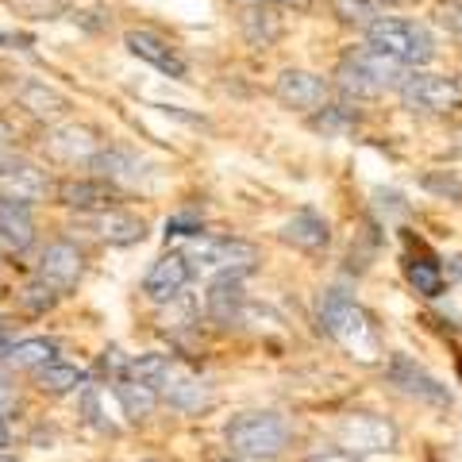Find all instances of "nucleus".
<instances>
[{"label":"nucleus","mask_w":462,"mask_h":462,"mask_svg":"<svg viewBox=\"0 0 462 462\" xmlns=\"http://www.w3.org/2000/svg\"><path fill=\"white\" fill-rule=\"evenodd\" d=\"M224 439L239 462H273L293 443V424L278 412H243L224 428Z\"/></svg>","instance_id":"1"},{"label":"nucleus","mask_w":462,"mask_h":462,"mask_svg":"<svg viewBox=\"0 0 462 462\" xmlns=\"http://www.w3.org/2000/svg\"><path fill=\"white\" fill-rule=\"evenodd\" d=\"M320 328L358 358H378V336H374L370 316L339 289H331L320 300Z\"/></svg>","instance_id":"2"},{"label":"nucleus","mask_w":462,"mask_h":462,"mask_svg":"<svg viewBox=\"0 0 462 462\" xmlns=\"http://www.w3.org/2000/svg\"><path fill=\"white\" fill-rule=\"evenodd\" d=\"M366 39H370V47L397 58L401 66H424L436 58V39H431V32L424 23H412V20L382 16L378 23L366 27Z\"/></svg>","instance_id":"3"},{"label":"nucleus","mask_w":462,"mask_h":462,"mask_svg":"<svg viewBox=\"0 0 462 462\" xmlns=\"http://www.w3.org/2000/svg\"><path fill=\"white\" fill-rule=\"evenodd\" d=\"M185 258H189L193 270L205 273H247L258 266V247L247 239H208L200 236L185 247Z\"/></svg>","instance_id":"4"},{"label":"nucleus","mask_w":462,"mask_h":462,"mask_svg":"<svg viewBox=\"0 0 462 462\" xmlns=\"http://www.w3.org/2000/svg\"><path fill=\"white\" fill-rule=\"evenodd\" d=\"M339 447L346 455H382L397 447V424L374 412H355L339 424Z\"/></svg>","instance_id":"5"},{"label":"nucleus","mask_w":462,"mask_h":462,"mask_svg":"<svg viewBox=\"0 0 462 462\" xmlns=\"http://www.w3.org/2000/svg\"><path fill=\"white\" fill-rule=\"evenodd\" d=\"M401 100L412 112H455L462 105V89L455 78H439V74H409L401 81Z\"/></svg>","instance_id":"6"},{"label":"nucleus","mask_w":462,"mask_h":462,"mask_svg":"<svg viewBox=\"0 0 462 462\" xmlns=\"http://www.w3.org/2000/svg\"><path fill=\"white\" fill-rule=\"evenodd\" d=\"M189 278H193V266H189V258H185V251H170L147 270V278H143V293H147L154 305H170L173 297L185 293Z\"/></svg>","instance_id":"7"},{"label":"nucleus","mask_w":462,"mask_h":462,"mask_svg":"<svg viewBox=\"0 0 462 462\" xmlns=\"http://www.w3.org/2000/svg\"><path fill=\"white\" fill-rule=\"evenodd\" d=\"M93 170H97V178H100V181H108V185H124V189H147V185L154 181L151 166L143 162L139 154L124 151V147H108V151H100V154L93 158Z\"/></svg>","instance_id":"8"},{"label":"nucleus","mask_w":462,"mask_h":462,"mask_svg":"<svg viewBox=\"0 0 462 462\" xmlns=\"http://www.w3.org/2000/svg\"><path fill=\"white\" fill-rule=\"evenodd\" d=\"M389 382H393L401 393H409L416 401H428V404H451V393L439 378H431L424 366H416L409 355H393L389 358Z\"/></svg>","instance_id":"9"},{"label":"nucleus","mask_w":462,"mask_h":462,"mask_svg":"<svg viewBox=\"0 0 462 462\" xmlns=\"http://www.w3.org/2000/svg\"><path fill=\"white\" fill-rule=\"evenodd\" d=\"M273 97H278L285 108L312 112L328 100V81L309 74V69H282L278 81H273Z\"/></svg>","instance_id":"10"},{"label":"nucleus","mask_w":462,"mask_h":462,"mask_svg":"<svg viewBox=\"0 0 462 462\" xmlns=\"http://www.w3.org/2000/svg\"><path fill=\"white\" fill-rule=\"evenodd\" d=\"M205 309L216 324H243V312H247V293H243V273H216L208 293H205Z\"/></svg>","instance_id":"11"},{"label":"nucleus","mask_w":462,"mask_h":462,"mask_svg":"<svg viewBox=\"0 0 462 462\" xmlns=\"http://www.w3.org/2000/svg\"><path fill=\"white\" fill-rule=\"evenodd\" d=\"M47 189H51V181L39 166L23 162V158H0V197L32 205V200L47 197Z\"/></svg>","instance_id":"12"},{"label":"nucleus","mask_w":462,"mask_h":462,"mask_svg":"<svg viewBox=\"0 0 462 462\" xmlns=\"http://www.w3.org/2000/svg\"><path fill=\"white\" fill-rule=\"evenodd\" d=\"M173 409H181V412H205L208 404L216 401L212 397V385L208 382H200L197 374H189L185 366H178V363H170V370H166V382H162V389H158Z\"/></svg>","instance_id":"13"},{"label":"nucleus","mask_w":462,"mask_h":462,"mask_svg":"<svg viewBox=\"0 0 462 462\" xmlns=\"http://www.w3.org/2000/svg\"><path fill=\"white\" fill-rule=\"evenodd\" d=\"M124 42H127V51H132L139 62H147V66H154V69H162L166 78H178V81H181L185 74H189L185 58L173 51L162 35H154V32H127Z\"/></svg>","instance_id":"14"},{"label":"nucleus","mask_w":462,"mask_h":462,"mask_svg":"<svg viewBox=\"0 0 462 462\" xmlns=\"http://www.w3.org/2000/svg\"><path fill=\"white\" fill-rule=\"evenodd\" d=\"M81 270H85V254L74 247V243H51V247L42 251V258H39V278L51 282L54 289L78 285Z\"/></svg>","instance_id":"15"},{"label":"nucleus","mask_w":462,"mask_h":462,"mask_svg":"<svg viewBox=\"0 0 462 462\" xmlns=\"http://www.w3.org/2000/svg\"><path fill=\"white\" fill-rule=\"evenodd\" d=\"M89 227L105 243H112V247H127V243H139L143 236H147V224H143L139 216L124 212V208H100V212H93Z\"/></svg>","instance_id":"16"},{"label":"nucleus","mask_w":462,"mask_h":462,"mask_svg":"<svg viewBox=\"0 0 462 462\" xmlns=\"http://www.w3.org/2000/svg\"><path fill=\"white\" fill-rule=\"evenodd\" d=\"M47 151L54 158H62V162H78V158H93L100 154V139L93 127H85V124H69V127H58V132H51L47 139Z\"/></svg>","instance_id":"17"},{"label":"nucleus","mask_w":462,"mask_h":462,"mask_svg":"<svg viewBox=\"0 0 462 462\" xmlns=\"http://www.w3.org/2000/svg\"><path fill=\"white\" fill-rule=\"evenodd\" d=\"M282 239L293 243L297 251H324L328 239H331V231H328L324 216H316L312 208H300V212H293L282 224Z\"/></svg>","instance_id":"18"},{"label":"nucleus","mask_w":462,"mask_h":462,"mask_svg":"<svg viewBox=\"0 0 462 462\" xmlns=\"http://www.w3.org/2000/svg\"><path fill=\"white\" fill-rule=\"evenodd\" d=\"M35 239V220L27 205L12 197H0V243H5L8 251H27Z\"/></svg>","instance_id":"19"},{"label":"nucleus","mask_w":462,"mask_h":462,"mask_svg":"<svg viewBox=\"0 0 462 462\" xmlns=\"http://www.w3.org/2000/svg\"><path fill=\"white\" fill-rule=\"evenodd\" d=\"M116 401H120V409H124L127 420H147V416L158 409L162 393H158L154 385H147V382H139V378L127 374V378L116 382Z\"/></svg>","instance_id":"20"},{"label":"nucleus","mask_w":462,"mask_h":462,"mask_svg":"<svg viewBox=\"0 0 462 462\" xmlns=\"http://www.w3.org/2000/svg\"><path fill=\"white\" fill-rule=\"evenodd\" d=\"M85 382V370L74 366V363H47V366H39L35 370V385L42 389V393H51V397H66V393H74V389H81Z\"/></svg>","instance_id":"21"},{"label":"nucleus","mask_w":462,"mask_h":462,"mask_svg":"<svg viewBox=\"0 0 462 462\" xmlns=\"http://www.w3.org/2000/svg\"><path fill=\"white\" fill-rule=\"evenodd\" d=\"M54 355H58L54 339H42V336L20 339V343H12L5 351V366H12V370H39V366L54 363Z\"/></svg>","instance_id":"22"},{"label":"nucleus","mask_w":462,"mask_h":462,"mask_svg":"<svg viewBox=\"0 0 462 462\" xmlns=\"http://www.w3.org/2000/svg\"><path fill=\"white\" fill-rule=\"evenodd\" d=\"M20 105L32 108L35 116H42V120H54V116H62L69 108V100H66V93L51 89L47 81H23L20 85Z\"/></svg>","instance_id":"23"},{"label":"nucleus","mask_w":462,"mask_h":462,"mask_svg":"<svg viewBox=\"0 0 462 462\" xmlns=\"http://www.w3.org/2000/svg\"><path fill=\"white\" fill-rule=\"evenodd\" d=\"M108 200H112V193L105 189V181H69L62 189V205H69V208L100 212V208H108Z\"/></svg>","instance_id":"24"},{"label":"nucleus","mask_w":462,"mask_h":462,"mask_svg":"<svg viewBox=\"0 0 462 462\" xmlns=\"http://www.w3.org/2000/svg\"><path fill=\"white\" fill-rule=\"evenodd\" d=\"M404 273H409L416 293H424V297H439L443 293V273H439V266L431 263V258H424V254L409 258V263H404Z\"/></svg>","instance_id":"25"},{"label":"nucleus","mask_w":462,"mask_h":462,"mask_svg":"<svg viewBox=\"0 0 462 462\" xmlns=\"http://www.w3.org/2000/svg\"><path fill=\"white\" fill-rule=\"evenodd\" d=\"M331 12L351 27H370V23L382 20V12H378L374 0H331Z\"/></svg>","instance_id":"26"},{"label":"nucleus","mask_w":462,"mask_h":462,"mask_svg":"<svg viewBox=\"0 0 462 462\" xmlns=\"http://www.w3.org/2000/svg\"><path fill=\"white\" fill-rule=\"evenodd\" d=\"M58 293H62V289H54L51 282H32V285H27L23 289V305L27 309H35V312H42V309H51L54 305V300H58Z\"/></svg>","instance_id":"27"},{"label":"nucleus","mask_w":462,"mask_h":462,"mask_svg":"<svg viewBox=\"0 0 462 462\" xmlns=\"http://www.w3.org/2000/svg\"><path fill=\"white\" fill-rule=\"evenodd\" d=\"M346 124H351V120L343 116V108H328L324 116H316V127H320V132H331V135H339Z\"/></svg>","instance_id":"28"},{"label":"nucleus","mask_w":462,"mask_h":462,"mask_svg":"<svg viewBox=\"0 0 462 462\" xmlns=\"http://www.w3.org/2000/svg\"><path fill=\"white\" fill-rule=\"evenodd\" d=\"M439 20L462 39V5H443V8H439Z\"/></svg>","instance_id":"29"},{"label":"nucleus","mask_w":462,"mask_h":462,"mask_svg":"<svg viewBox=\"0 0 462 462\" xmlns=\"http://www.w3.org/2000/svg\"><path fill=\"white\" fill-rule=\"evenodd\" d=\"M254 5H285V8H309V0H254Z\"/></svg>","instance_id":"30"},{"label":"nucleus","mask_w":462,"mask_h":462,"mask_svg":"<svg viewBox=\"0 0 462 462\" xmlns=\"http://www.w3.org/2000/svg\"><path fill=\"white\" fill-rule=\"evenodd\" d=\"M0 447H8V424H5V412H0Z\"/></svg>","instance_id":"31"},{"label":"nucleus","mask_w":462,"mask_h":462,"mask_svg":"<svg viewBox=\"0 0 462 462\" xmlns=\"http://www.w3.org/2000/svg\"><path fill=\"white\" fill-rule=\"evenodd\" d=\"M316 462H355L351 455H328V458H316Z\"/></svg>","instance_id":"32"},{"label":"nucleus","mask_w":462,"mask_h":462,"mask_svg":"<svg viewBox=\"0 0 462 462\" xmlns=\"http://www.w3.org/2000/svg\"><path fill=\"white\" fill-rule=\"evenodd\" d=\"M0 462H20V458H12V455H0Z\"/></svg>","instance_id":"33"},{"label":"nucleus","mask_w":462,"mask_h":462,"mask_svg":"<svg viewBox=\"0 0 462 462\" xmlns=\"http://www.w3.org/2000/svg\"><path fill=\"white\" fill-rule=\"evenodd\" d=\"M236 462H239V458H236Z\"/></svg>","instance_id":"34"}]
</instances>
